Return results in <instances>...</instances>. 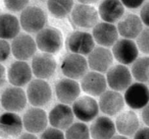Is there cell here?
Masks as SVG:
<instances>
[{
    "mask_svg": "<svg viewBox=\"0 0 149 139\" xmlns=\"http://www.w3.org/2000/svg\"><path fill=\"white\" fill-rule=\"evenodd\" d=\"M40 1H44V0H40Z\"/></svg>",
    "mask_w": 149,
    "mask_h": 139,
    "instance_id": "obj_43",
    "label": "cell"
},
{
    "mask_svg": "<svg viewBox=\"0 0 149 139\" xmlns=\"http://www.w3.org/2000/svg\"><path fill=\"white\" fill-rule=\"evenodd\" d=\"M88 62L84 56L70 53L62 60L61 70L62 73L74 80L82 79L88 71Z\"/></svg>",
    "mask_w": 149,
    "mask_h": 139,
    "instance_id": "obj_4",
    "label": "cell"
},
{
    "mask_svg": "<svg viewBox=\"0 0 149 139\" xmlns=\"http://www.w3.org/2000/svg\"><path fill=\"white\" fill-rule=\"evenodd\" d=\"M143 29V24L141 19L135 14H127L118 21L117 30L118 34L124 38L133 39L137 37Z\"/></svg>",
    "mask_w": 149,
    "mask_h": 139,
    "instance_id": "obj_23",
    "label": "cell"
},
{
    "mask_svg": "<svg viewBox=\"0 0 149 139\" xmlns=\"http://www.w3.org/2000/svg\"><path fill=\"white\" fill-rule=\"evenodd\" d=\"M19 22L26 32L35 34L38 33L45 27L47 15L45 11L38 6H27L22 11Z\"/></svg>",
    "mask_w": 149,
    "mask_h": 139,
    "instance_id": "obj_1",
    "label": "cell"
},
{
    "mask_svg": "<svg viewBox=\"0 0 149 139\" xmlns=\"http://www.w3.org/2000/svg\"><path fill=\"white\" fill-rule=\"evenodd\" d=\"M36 45L42 52L56 54L61 50L63 44L61 33L55 27H44L36 36Z\"/></svg>",
    "mask_w": 149,
    "mask_h": 139,
    "instance_id": "obj_2",
    "label": "cell"
},
{
    "mask_svg": "<svg viewBox=\"0 0 149 139\" xmlns=\"http://www.w3.org/2000/svg\"><path fill=\"white\" fill-rule=\"evenodd\" d=\"M21 25L16 16L4 13L0 15V38L13 39L20 34Z\"/></svg>",
    "mask_w": 149,
    "mask_h": 139,
    "instance_id": "obj_27",
    "label": "cell"
},
{
    "mask_svg": "<svg viewBox=\"0 0 149 139\" xmlns=\"http://www.w3.org/2000/svg\"><path fill=\"white\" fill-rule=\"evenodd\" d=\"M18 139H38V138H37L35 135H33V133L26 132V133L21 134V135L18 137Z\"/></svg>",
    "mask_w": 149,
    "mask_h": 139,
    "instance_id": "obj_40",
    "label": "cell"
},
{
    "mask_svg": "<svg viewBox=\"0 0 149 139\" xmlns=\"http://www.w3.org/2000/svg\"><path fill=\"white\" fill-rule=\"evenodd\" d=\"M32 68L25 61L12 62L8 70V80L13 86L22 87L32 80Z\"/></svg>",
    "mask_w": 149,
    "mask_h": 139,
    "instance_id": "obj_18",
    "label": "cell"
},
{
    "mask_svg": "<svg viewBox=\"0 0 149 139\" xmlns=\"http://www.w3.org/2000/svg\"><path fill=\"white\" fill-rule=\"evenodd\" d=\"M80 85L79 83L68 78L59 80L56 85V94L58 100L63 104L72 103L80 95Z\"/></svg>",
    "mask_w": 149,
    "mask_h": 139,
    "instance_id": "obj_21",
    "label": "cell"
},
{
    "mask_svg": "<svg viewBox=\"0 0 149 139\" xmlns=\"http://www.w3.org/2000/svg\"><path fill=\"white\" fill-rule=\"evenodd\" d=\"M140 122L136 114L134 111L127 110L120 112L116 119L115 127L123 136L130 137L136 133L139 129Z\"/></svg>",
    "mask_w": 149,
    "mask_h": 139,
    "instance_id": "obj_26",
    "label": "cell"
},
{
    "mask_svg": "<svg viewBox=\"0 0 149 139\" xmlns=\"http://www.w3.org/2000/svg\"><path fill=\"white\" fill-rule=\"evenodd\" d=\"M23 127L30 133H39L44 131L48 125V116L46 112L40 108L33 107L29 108L23 115Z\"/></svg>",
    "mask_w": 149,
    "mask_h": 139,
    "instance_id": "obj_15",
    "label": "cell"
},
{
    "mask_svg": "<svg viewBox=\"0 0 149 139\" xmlns=\"http://www.w3.org/2000/svg\"><path fill=\"white\" fill-rule=\"evenodd\" d=\"M47 8L55 17L62 18L71 13L73 8V0H48Z\"/></svg>",
    "mask_w": 149,
    "mask_h": 139,
    "instance_id": "obj_29",
    "label": "cell"
},
{
    "mask_svg": "<svg viewBox=\"0 0 149 139\" xmlns=\"http://www.w3.org/2000/svg\"><path fill=\"white\" fill-rule=\"evenodd\" d=\"M149 59L148 57H137L132 63L131 75L140 83H146L149 80Z\"/></svg>",
    "mask_w": 149,
    "mask_h": 139,
    "instance_id": "obj_28",
    "label": "cell"
},
{
    "mask_svg": "<svg viewBox=\"0 0 149 139\" xmlns=\"http://www.w3.org/2000/svg\"><path fill=\"white\" fill-rule=\"evenodd\" d=\"M149 31L148 27L142 29V31L136 37V46L138 50H140L143 54L149 53V44H148Z\"/></svg>",
    "mask_w": 149,
    "mask_h": 139,
    "instance_id": "obj_31",
    "label": "cell"
},
{
    "mask_svg": "<svg viewBox=\"0 0 149 139\" xmlns=\"http://www.w3.org/2000/svg\"><path fill=\"white\" fill-rule=\"evenodd\" d=\"M134 139H149V129L148 127H143L138 129L134 134Z\"/></svg>",
    "mask_w": 149,
    "mask_h": 139,
    "instance_id": "obj_37",
    "label": "cell"
},
{
    "mask_svg": "<svg viewBox=\"0 0 149 139\" xmlns=\"http://www.w3.org/2000/svg\"><path fill=\"white\" fill-rule=\"evenodd\" d=\"M113 57L122 65H130L138 57L139 50L134 41L128 38H121L113 45Z\"/></svg>",
    "mask_w": 149,
    "mask_h": 139,
    "instance_id": "obj_10",
    "label": "cell"
},
{
    "mask_svg": "<svg viewBox=\"0 0 149 139\" xmlns=\"http://www.w3.org/2000/svg\"><path fill=\"white\" fill-rule=\"evenodd\" d=\"M71 12L73 23L79 27L91 28L98 22V12L93 6L89 4H77L72 8Z\"/></svg>",
    "mask_w": 149,
    "mask_h": 139,
    "instance_id": "obj_12",
    "label": "cell"
},
{
    "mask_svg": "<svg viewBox=\"0 0 149 139\" xmlns=\"http://www.w3.org/2000/svg\"><path fill=\"white\" fill-rule=\"evenodd\" d=\"M56 66V61L51 54L41 52L33 57L31 68L35 77L46 80L54 75Z\"/></svg>",
    "mask_w": 149,
    "mask_h": 139,
    "instance_id": "obj_8",
    "label": "cell"
},
{
    "mask_svg": "<svg viewBox=\"0 0 149 139\" xmlns=\"http://www.w3.org/2000/svg\"><path fill=\"white\" fill-rule=\"evenodd\" d=\"M11 53L19 61H26L32 58L37 51L35 40L28 34H19L12 39Z\"/></svg>",
    "mask_w": 149,
    "mask_h": 139,
    "instance_id": "obj_9",
    "label": "cell"
},
{
    "mask_svg": "<svg viewBox=\"0 0 149 139\" xmlns=\"http://www.w3.org/2000/svg\"><path fill=\"white\" fill-rule=\"evenodd\" d=\"M112 139H129L127 138L125 136H123V135H117V136H113Z\"/></svg>",
    "mask_w": 149,
    "mask_h": 139,
    "instance_id": "obj_42",
    "label": "cell"
},
{
    "mask_svg": "<svg viewBox=\"0 0 149 139\" xmlns=\"http://www.w3.org/2000/svg\"><path fill=\"white\" fill-rule=\"evenodd\" d=\"M27 98L21 87L11 86L6 88L1 95L0 103L8 112L17 113L23 110L26 105Z\"/></svg>",
    "mask_w": 149,
    "mask_h": 139,
    "instance_id": "obj_7",
    "label": "cell"
},
{
    "mask_svg": "<svg viewBox=\"0 0 149 139\" xmlns=\"http://www.w3.org/2000/svg\"><path fill=\"white\" fill-rule=\"evenodd\" d=\"M92 37L98 45L102 47H110L118 40V32L113 24L100 22L93 27Z\"/></svg>",
    "mask_w": 149,
    "mask_h": 139,
    "instance_id": "obj_22",
    "label": "cell"
},
{
    "mask_svg": "<svg viewBox=\"0 0 149 139\" xmlns=\"http://www.w3.org/2000/svg\"><path fill=\"white\" fill-rule=\"evenodd\" d=\"M108 86L116 92H123L131 85L132 75L126 66L118 64L111 67L107 71L106 77Z\"/></svg>",
    "mask_w": 149,
    "mask_h": 139,
    "instance_id": "obj_6",
    "label": "cell"
},
{
    "mask_svg": "<svg viewBox=\"0 0 149 139\" xmlns=\"http://www.w3.org/2000/svg\"><path fill=\"white\" fill-rule=\"evenodd\" d=\"M22 130V119L15 113L6 112L0 115V137L2 138H18Z\"/></svg>",
    "mask_w": 149,
    "mask_h": 139,
    "instance_id": "obj_16",
    "label": "cell"
},
{
    "mask_svg": "<svg viewBox=\"0 0 149 139\" xmlns=\"http://www.w3.org/2000/svg\"><path fill=\"white\" fill-rule=\"evenodd\" d=\"M125 103L132 109H141L148 105V87L144 83L136 82L130 85L124 96Z\"/></svg>",
    "mask_w": 149,
    "mask_h": 139,
    "instance_id": "obj_11",
    "label": "cell"
},
{
    "mask_svg": "<svg viewBox=\"0 0 149 139\" xmlns=\"http://www.w3.org/2000/svg\"><path fill=\"white\" fill-rule=\"evenodd\" d=\"M26 95L28 102L33 107L40 108L50 102L52 90L45 80L36 79L28 83Z\"/></svg>",
    "mask_w": 149,
    "mask_h": 139,
    "instance_id": "obj_3",
    "label": "cell"
},
{
    "mask_svg": "<svg viewBox=\"0 0 149 139\" xmlns=\"http://www.w3.org/2000/svg\"><path fill=\"white\" fill-rule=\"evenodd\" d=\"M2 139H4V138H2Z\"/></svg>",
    "mask_w": 149,
    "mask_h": 139,
    "instance_id": "obj_44",
    "label": "cell"
},
{
    "mask_svg": "<svg viewBox=\"0 0 149 139\" xmlns=\"http://www.w3.org/2000/svg\"><path fill=\"white\" fill-rule=\"evenodd\" d=\"M88 67L93 71L101 73H107L113 63V57L112 51L102 46L95 47L88 55Z\"/></svg>",
    "mask_w": 149,
    "mask_h": 139,
    "instance_id": "obj_14",
    "label": "cell"
},
{
    "mask_svg": "<svg viewBox=\"0 0 149 139\" xmlns=\"http://www.w3.org/2000/svg\"><path fill=\"white\" fill-rule=\"evenodd\" d=\"M148 105H147L146 107H144L142 108V112H141V119L143 123L146 126H148L149 124V115H148Z\"/></svg>",
    "mask_w": 149,
    "mask_h": 139,
    "instance_id": "obj_38",
    "label": "cell"
},
{
    "mask_svg": "<svg viewBox=\"0 0 149 139\" xmlns=\"http://www.w3.org/2000/svg\"><path fill=\"white\" fill-rule=\"evenodd\" d=\"M40 139H65V135L61 131L55 127L46 128L40 136Z\"/></svg>",
    "mask_w": 149,
    "mask_h": 139,
    "instance_id": "obj_33",
    "label": "cell"
},
{
    "mask_svg": "<svg viewBox=\"0 0 149 139\" xmlns=\"http://www.w3.org/2000/svg\"><path fill=\"white\" fill-rule=\"evenodd\" d=\"M107 80L101 73L91 71L87 72L81 80L83 92L92 96H100L107 90Z\"/></svg>",
    "mask_w": 149,
    "mask_h": 139,
    "instance_id": "obj_19",
    "label": "cell"
},
{
    "mask_svg": "<svg viewBox=\"0 0 149 139\" xmlns=\"http://www.w3.org/2000/svg\"><path fill=\"white\" fill-rule=\"evenodd\" d=\"M124 7H127L131 10L138 9L144 4L145 0H120Z\"/></svg>",
    "mask_w": 149,
    "mask_h": 139,
    "instance_id": "obj_36",
    "label": "cell"
},
{
    "mask_svg": "<svg viewBox=\"0 0 149 139\" xmlns=\"http://www.w3.org/2000/svg\"><path fill=\"white\" fill-rule=\"evenodd\" d=\"M0 104H1V103H0Z\"/></svg>",
    "mask_w": 149,
    "mask_h": 139,
    "instance_id": "obj_45",
    "label": "cell"
},
{
    "mask_svg": "<svg viewBox=\"0 0 149 139\" xmlns=\"http://www.w3.org/2000/svg\"><path fill=\"white\" fill-rule=\"evenodd\" d=\"M72 110L74 116L82 122H90L97 117L100 109L95 99L90 96H84L72 103Z\"/></svg>",
    "mask_w": 149,
    "mask_h": 139,
    "instance_id": "obj_5",
    "label": "cell"
},
{
    "mask_svg": "<svg viewBox=\"0 0 149 139\" xmlns=\"http://www.w3.org/2000/svg\"><path fill=\"white\" fill-rule=\"evenodd\" d=\"M79 2H80V3H83V4H89L91 5L92 3H95L96 2H98L99 0H78Z\"/></svg>",
    "mask_w": 149,
    "mask_h": 139,
    "instance_id": "obj_41",
    "label": "cell"
},
{
    "mask_svg": "<svg viewBox=\"0 0 149 139\" xmlns=\"http://www.w3.org/2000/svg\"><path fill=\"white\" fill-rule=\"evenodd\" d=\"M11 53L10 45L4 39L0 38V62L5 61Z\"/></svg>",
    "mask_w": 149,
    "mask_h": 139,
    "instance_id": "obj_34",
    "label": "cell"
},
{
    "mask_svg": "<svg viewBox=\"0 0 149 139\" xmlns=\"http://www.w3.org/2000/svg\"><path fill=\"white\" fill-rule=\"evenodd\" d=\"M6 82V69L0 63V88L4 85Z\"/></svg>",
    "mask_w": 149,
    "mask_h": 139,
    "instance_id": "obj_39",
    "label": "cell"
},
{
    "mask_svg": "<svg viewBox=\"0 0 149 139\" xmlns=\"http://www.w3.org/2000/svg\"><path fill=\"white\" fill-rule=\"evenodd\" d=\"M65 139H91L90 129L83 122L73 123L67 129Z\"/></svg>",
    "mask_w": 149,
    "mask_h": 139,
    "instance_id": "obj_30",
    "label": "cell"
},
{
    "mask_svg": "<svg viewBox=\"0 0 149 139\" xmlns=\"http://www.w3.org/2000/svg\"><path fill=\"white\" fill-rule=\"evenodd\" d=\"M97 12L105 22L113 24L123 17L125 7L120 0H103Z\"/></svg>",
    "mask_w": 149,
    "mask_h": 139,
    "instance_id": "obj_24",
    "label": "cell"
},
{
    "mask_svg": "<svg viewBox=\"0 0 149 139\" xmlns=\"http://www.w3.org/2000/svg\"><path fill=\"white\" fill-rule=\"evenodd\" d=\"M141 21L142 24L146 25L147 27H148L149 25V4L147 2L146 3H144L141 7V10L140 12V17H139Z\"/></svg>",
    "mask_w": 149,
    "mask_h": 139,
    "instance_id": "obj_35",
    "label": "cell"
},
{
    "mask_svg": "<svg viewBox=\"0 0 149 139\" xmlns=\"http://www.w3.org/2000/svg\"><path fill=\"white\" fill-rule=\"evenodd\" d=\"M115 132V124L107 116L95 118L90 128V134L93 139H112Z\"/></svg>",
    "mask_w": 149,
    "mask_h": 139,
    "instance_id": "obj_25",
    "label": "cell"
},
{
    "mask_svg": "<svg viewBox=\"0 0 149 139\" xmlns=\"http://www.w3.org/2000/svg\"><path fill=\"white\" fill-rule=\"evenodd\" d=\"M74 119V115L72 108L68 105H56L49 112L48 120L52 127L59 130H67L72 124Z\"/></svg>",
    "mask_w": 149,
    "mask_h": 139,
    "instance_id": "obj_20",
    "label": "cell"
},
{
    "mask_svg": "<svg viewBox=\"0 0 149 139\" xmlns=\"http://www.w3.org/2000/svg\"><path fill=\"white\" fill-rule=\"evenodd\" d=\"M3 3L8 10L11 12H20L27 7L29 0H3Z\"/></svg>",
    "mask_w": 149,
    "mask_h": 139,
    "instance_id": "obj_32",
    "label": "cell"
},
{
    "mask_svg": "<svg viewBox=\"0 0 149 139\" xmlns=\"http://www.w3.org/2000/svg\"><path fill=\"white\" fill-rule=\"evenodd\" d=\"M99 109L108 116H114L119 114L125 107L123 96L116 91H106L99 98Z\"/></svg>",
    "mask_w": 149,
    "mask_h": 139,
    "instance_id": "obj_17",
    "label": "cell"
},
{
    "mask_svg": "<svg viewBox=\"0 0 149 139\" xmlns=\"http://www.w3.org/2000/svg\"><path fill=\"white\" fill-rule=\"evenodd\" d=\"M67 45L72 53L85 56L89 55L95 48V40L91 34L76 31L68 36Z\"/></svg>",
    "mask_w": 149,
    "mask_h": 139,
    "instance_id": "obj_13",
    "label": "cell"
}]
</instances>
